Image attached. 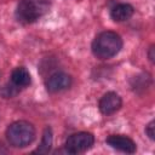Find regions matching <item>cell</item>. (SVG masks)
I'll use <instances>...</instances> for the list:
<instances>
[{
	"mask_svg": "<svg viewBox=\"0 0 155 155\" xmlns=\"http://www.w3.org/2000/svg\"><path fill=\"white\" fill-rule=\"evenodd\" d=\"M6 138L12 147L23 148L34 140L35 128L28 121H16L7 127Z\"/></svg>",
	"mask_w": 155,
	"mask_h": 155,
	"instance_id": "3957f363",
	"label": "cell"
},
{
	"mask_svg": "<svg viewBox=\"0 0 155 155\" xmlns=\"http://www.w3.org/2000/svg\"><path fill=\"white\" fill-rule=\"evenodd\" d=\"M51 145H52V132H51V128L47 127L44 132L42 140H41L39 148L35 150V153H41V154L48 153L50 149H51Z\"/></svg>",
	"mask_w": 155,
	"mask_h": 155,
	"instance_id": "30bf717a",
	"label": "cell"
},
{
	"mask_svg": "<svg viewBox=\"0 0 155 155\" xmlns=\"http://www.w3.org/2000/svg\"><path fill=\"white\" fill-rule=\"evenodd\" d=\"M149 59H150L151 63L154 62V46H151L150 50H149Z\"/></svg>",
	"mask_w": 155,
	"mask_h": 155,
	"instance_id": "7c38bea8",
	"label": "cell"
},
{
	"mask_svg": "<svg viewBox=\"0 0 155 155\" xmlns=\"http://www.w3.org/2000/svg\"><path fill=\"white\" fill-rule=\"evenodd\" d=\"M145 133L149 136L150 139H154L155 138V122L154 121H150L148 124V126L145 127Z\"/></svg>",
	"mask_w": 155,
	"mask_h": 155,
	"instance_id": "8fae6325",
	"label": "cell"
},
{
	"mask_svg": "<svg viewBox=\"0 0 155 155\" xmlns=\"http://www.w3.org/2000/svg\"><path fill=\"white\" fill-rule=\"evenodd\" d=\"M94 143V137L88 132L71 134L65 142V149L70 154H79L88 150Z\"/></svg>",
	"mask_w": 155,
	"mask_h": 155,
	"instance_id": "277c9868",
	"label": "cell"
},
{
	"mask_svg": "<svg viewBox=\"0 0 155 155\" xmlns=\"http://www.w3.org/2000/svg\"><path fill=\"white\" fill-rule=\"evenodd\" d=\"M71 85V78L65 73H54L46 80V88L48 92H59L69 88Z\"/></svg>",
	"mask_w": 155,
	"mask_h": 155,
	"instance_id": "5b68a950",
	"label": "cell"
},
{
	"mask_svg": "<svg viewBox=\"0 0 155 155\" xmlns=\"http://www.w3.org/2000/svg\"><path fill=\"white\" fill-rule=\"evenodd\" d=\"M121 104L122 101L119 94L115 92H108L99 101V110L104 115H110L117 111L121 108Z\"/></svg>",
	"mask_w": 155,
	"mask_h": 155,
	"instance_id": "8992f818",
	"label": "cell"
},
{
	"mask_svg": "<svg viewBox=\"0 0 155 155\" xmlns=\"http://www.w3.org/2000/svg\"><path fill=\"white\" fill-rule=\"evenodd\" d=\"M122 47V39L114 31L98 34L92 42V52L97 58L108 59L116 56Z\"/></svg>",
	"mask_w": 155,
	"mask_h": 155,
	"instance_id": "6da1fadb",
	"label": "cell"
},
{
	"mask_svg": "<svg viewBox=\"0 0 155 155\" xmlns=\"http://www.w3.org/2000/svg\"><path fill=\"white\" fill-rule=\"evenodd\" d=\"M107 143L116 149V150H120V151H124V153H134L136 151V143L126 137V136H122V134H111L107 138Z\"/></svg>",
	"mask_w": 155,
	"mask_h": 155,
	"instance_id": "52a82bcc",
	"label": "cell"
},
{
	"mask_svg": "<svg viewBox=\"0 0 155 155\" xmlns=\"http://www.w3.org/2000/svg\"><path fill=\"white\" fill-rule=\"evenodd\" d=\"M11 81H12V85L16 86L17 88L27 87L30 84V74L23 67L16 68L11 74Z\"/></svg>",
	"mask_w": 155,
	"mask_h": 155,
	"instance_id": "9c48e42d",
	"label": "cell"
},
{
	"mask_svg": "<svg viewBox=\"0 0 155 155\" xmlns=\"http://www.w3.org/2000/svg\"><path fill=\"white\" fill-rule=\"evenodd\" d=\"M50 0H19L16 17L21 23L29 24L39 19L48 11Z\"/></svg>",
	"mask_w": 155,
	"mask_h": 155,
	"instance_id": "7a4b0ae2",
	"label": "cell"
},
{
	"mask_svg": "<svg viewBox=\"0 0 155 155\" xmlns=\"http://www.w3.org/2000/svg\"><path fill=\"white\" fill-rule=\"evenodd\" d=\"M134 10L131 5L128 4H117L115 5L111 11H110V16L115 22H124L127 21L132 17Z\"/></svg>",
	"mask_w": 155,
	"mask_h": 155,
	"instance_id": "ba28073f",
	"label": "cell"
}]
</instances>
